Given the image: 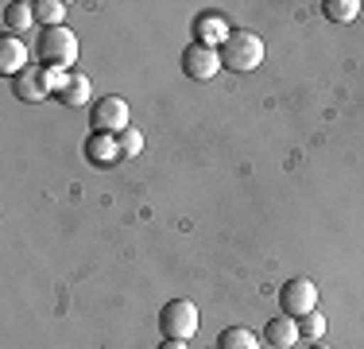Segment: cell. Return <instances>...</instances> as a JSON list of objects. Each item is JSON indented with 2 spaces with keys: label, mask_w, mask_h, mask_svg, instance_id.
I'll return each mask as SVG.
<instances>
[{
  "label": "cell",
  "mask_w": 364,
  "mask_h": 349,
  "mask_svg": "<svg viewBox=\"0 0 364 349\" xmlns=\"http://www.w3.org/2000/svg\"><path fill=\"white\" fill-rule=\"evenodd\" d=\"M159 349H190L186 342H178V338H163V345Z\"/></svg>",
  "instance_id": "ffe728a7"
},
{
  "label": "cell",
  "mask_w": 364,
  "mask_h": 349,
  "mask_svg": "<svg viewBox=\"0 0 364 349\" xmlns=\"http://www.w3.org/2000/svg\"><path fill=\"white\" fill-rule=\"evenodd\" d=\"M326 326H329L326 314H322V311H310L306 318H299V334H302V342H310V345L322 342V338H326Z\"/></svg>",
  "instance_id": "e0dca14e"
},
{
  "label": "cell",
  "mask_w": 364,
  "mask_h": 349,
  "mask_svg": "<svg viewBox=\"0 0 364 349\" xmlns=\"http://www.w3.org/2000/svg\"><path fill=\"white\" fill-rule=\"evenodd\" d=\"M31 24H36V8L31 4H20V0L4 4V31L8 35H28Z\"/></svg>",
  "instance_id": "7c38bea8"
},
{
  "label": "cell",
  "mask_w": 364,
  "mask_h": 349,
  "mask_svg": "<svg viewBox=\"0 0 364 349\" xmlns=\"http://www.w3.org/2000/svg\"><path fill=\"white\" fill-rule=\"evenodd\" d=\"M264 63V39L256 31H232L221 47V66L232 74H252Z\"/></svg>",
  "instance_id": "6da1fadb"
},
{
  "label": "cell",
  "mask_w": 364,
  "mask_h": 349,
  "mask_svg": "<svg viewBox=\"0 0 364 349\" xmlns=\"http://www.w3.org/2000/svg\"><path fill=\"white\" fill-rule=\"evenodd\" d=\"M229 35H232V28L221 20V16H198V20H194V39L202 43V47H213V51H221Z\"/></svg>",
  "instance_id": "9c48e42d"
},
{
  "label": "cell",
  "mask_w": 364,
  "mask_h": 349,
  "mask_svg": "<svg viewBox=\"0 0 364 349\" xmlns=\"http://www.w3.org/2000/svg\"><path fill=\"white\" fill-rule=\"evenodd\" d=\"M85 160H90L93 167H112V163L120 160L117 136H109V132H93L90 140H85Z\"/></svg>",
  "instance_id": "8fae6325"
},
{
  "label": "cell",
  "mask_w": 364,
  "mask_h": 349,
  "mask_svg": "<svg viewBox=\"0 0 364 349\" xmlns=\"http://www.w3.org/2000/svg\"><path fill=\"white\" fill-rule=\"evenodd\" d=\"M90 125H93V132L120 136L124 128H132V109H128L124 98L109 93V98H101V101L90 105Z\"/></svg>",
  "instance_id": "277c9868"
},
{
  "label": "cell",
  "mask_w": 364,
  "mask_h": 349,
  "mask_svg": "<svg viewBox=\"0 0 364 349\" xmlns=\"http://www.w3.org/2000/svg\"><path fill=\"white\" fill-rule=\"evenodd\" d=\"M36 24H43V28H63L66 20V4L63 0H36Z\"/></svg>",
  "instance_id": "9a60e30c"
},
{
  "label": "cell",
  "mask_w": 364,
  "mask_h": 349,
  "mask_svg": "<svg viewBox=\"0 0 364 349\" xmlns=\"http://www.w3.org/2000/svg\"><path fill=\"white\" fill-rule=\"evenodd\" d=\"M202 318H198V307L190 299H171L167 307L159 311V330L163 338H178V342H190L198 334Z\"/></svg>",
  "instance_id": "3957f363"
},
{
  "label": "cell",
  "mask_w": 364,
  "mask_h": 349,
  "mask_svg": "<svg viewBox=\"0 0 364 349\" xmlns=\"http://www.w3.org/2000/svg\"><path fill=\"white\" fill-rule=\"evenodd\" d=\"M36 51H39L43 66H63V70H70V66L77 63V35L66 28V24H63V28H43Z\"/></svg>",
  "instance_id": "7a4b0ae2"
},
{
  "label": "cell",
  "mask_w": 364,
  "mask_h": 349,
  "mask_svg": "<svg viewBox=\"0 0 364 349\" xmlns=\"http://www.w3.org/2000/svg\"><path fill=\"white\" fill-rule=\"evenodd\" d=\"M310 349H329V345H322V342H314V345H310Z\"/></svg>",
  "instance_id": "44dd1931"
},
{
  "label": "cell",
  "mask_w": 364,
  "mask_h": 349,
  "mask_svg": "<svg viewBox=\"0 0 364 349\" xmlns=\"http://www.w3.org/2000/svg\"><path fill=\"white\" fill-rule=\"evenodd\" d=\"M28 66H31V63H28V47H23V39L4 35V39H0V74L20 78Z\"/></svg>",
  "instance_id": "ba28073f"
},
{
  "label": "cell",
  "mask_w": 364,
  "mask_h": 349,
  "mask_svg": "<svg viewBox=\"0 0 364 349\" xmlns=\"http://www.w3.org/2000/svg\"><path fill=\"white\" fill-rule=\"evenodd\" d=\"M264 342L272 345V349H294L302 342V334H299V318H272L267 322V330H264Z\"/></svg>",
  "instance_id": "30bf717a"
},
{
  "label": "cell",
  "mask_w": 364,
  "mask_h": 349,
  "mask_svg": "<svg viewBox=\"0 0 364 349\" xmlns=\"http://www.w3.org/2000/svg\"><path fill=\"white\" fill-rule=\"evenodd\" d=\"M326 20L333 24H353L360 16V0H326Z\"/></svg>",
  "instance_id": "2e32d148"
},
{
  "label": "cell",
  "mask_w": 364,
  "mask_h": 349,
  "mask_svg": "<svg viewBox=\"0 0 364 349\" xmlns=\"http://www.w3.org/2000/svg\"><path fill=\"white\" fill-rule=\"evenodd\" d=\"M12 85H16V98L28 101V105H39V101L50 98L47 78H43V66H28L20 78H12Z\"/></svg>",
  "instance_id": "52a82bcc"
},
{
  "label": "cell",
  "mask_w": 364,
  "mask_h": 349,
  "mask_svg": "<svg viewBox=\"0 0 364 349\" xmlns=\"http://www.w3.org/2000/svg\"><path fill=\"white\" fill-rule=\"evenodd\" d=\"M218 349H259V338L248 326H229L218 334Z\"/></svg>",
  "instance_id": "5bb4252c"
},
{
  "label": "cell",
  "mask_w": 364,
  "mask_h": 349,
  "mask_svg": "<svg viewBox=\"0 0 364 349\" xmlns=\"http://www.w3.org/2000/svg\"><path fill=\"white\" fill-rule=\"evenodd\" d=\"M221 51L213 47H202V43H190L186 51H182V74L194 78V82H210V78L221 74Z\"/></svg>",
  "instance_id": "8992f818"
},
{
  "label": "cell",
  "mask_w": 364,
  "mask_h": 349,
  "mask_svg": "<svg viewBox=\"0 0 364 349\" xmlns=\"http://www.w3.org/2000/svg\"><path fill=\"white\" fill-rule=\"evenodd\" d=\"M93 98V85H90V78L85 74H77V70H70V82H66V90L58 93V101L63 105H70V109H85Z\"/></svg>",
  "instance_id": "4fadbf2b"
},
{
  "label": "cell",
  "mask_w": 364,
  "mask_h": 349,
  "mask_svg": "<svg viewBox=\"0 0 364 349\" xmlns=\"http://www.w3.org/2000/svg\"><path fill=\"white\" fill-rule=\"evenodd\" d=\"M279 307L287 318H306L310 311H318V287L314 279L299 276V279H287V283L279 287Z\"/></svg>",
  "instance_id": "5b68a950"
},
{
  "label": "cell",
  "mask_w": 364,
  "mask_h": 349,
  "mask_svg": "<svg viewBox=\"0 0 364 349\" xmlns=\"http://www.w3.org/2000/svg\"><path fill=\"white\" fill-rule=\"evenodd\" d=\"M43 78H47V90H50V93H63L66 82H70V70H63V66H43Z\"/></svg>",
  "instance_id": "d6986e66"
},
{
  "label": "cell",
  "mask_w": 364,
  "mask_h": 349,
  "mask_svg": "<svg viewBox=\"0 0 364 349\" xmlns=\"http://www.w3.org/2000/svg\"><path fill=\"white\" fill-rule=\"evenodd\" d=\"M117 147H120V160H136V155L144 152V136L136 132V128H124V132L117 136Z\"/></svg>",
  "instance_id": "ac0fdd59"
}]
</instances>
